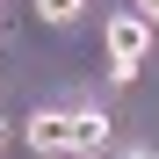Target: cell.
Returning a JSON list of instances; mask_svg holds the SVG:
<instances>
[{
	"mask_svg": "<svg viewBox=\"0 0 159 159\" xmlns=\"http://www.w3.org/2000/svg\"><path fill=\"white\" fill-rule=\"evenodd\" d=\"M101 43H109V72L116 80H138L145 51H152V22L138 7H130V15H109V22H101Z\"/></svg>",
	"mask_w": 159,
	"mask_h": 159,
	"instance_id": "cell-1",
	"label": "cell"
},
{
	"mask_svg": "<svg viewBox=\"0 0 159 159\" xmlns=\"http://www.w3.org/2000/svg\"><path fill=\"white\" fill-rule=\"evenodd\" d=\"M22 138H29V152H36V159L72 152V109H36L29 123H22Z\"/></svg>",
	"mask_w": 159,
	"mask_h": 159,
	"instance_id": "cell-2",
	"label": "cell"
},
{
	"mask_svg": "<svg viewBox=\"0 0 159 159\" xmlns=\"http://www.w3.org/2000/svg\"><path fill=\"white\" fill-rule=\"evenodd\" d=\"M109 145V116L101 109H72V152H101Z\"/></svg>",
	"mask_w": 159,
	"mask_h": 159,
	"instance_id": "cell-3",
	"label": "cell"
},
{
	"mask_svg": "<svg viewBox=\"0 0 159 159\" xmlns=\"http://www.w3.org/2000/svg\"><path fill=\"white\" fill-rule=\"evenodd\" d=\"M80 15H87V0H36V22H51V29H72Z\"/></svg>",
	"mask_w": 159,
	"mask_h": 159,
	"instance_id": "cell-4",
	"label": "cell"
},
{
	"mask_svg": "<svg viewBox=\"0 0 159 159\" xmlns=\"http://www.w3.org/2000/svg\"><path fill=\"white\" fill-rule=\"evenodd\" d=\"M138 15H145V22H152V29H159V0H138Z\"/></svg>",
	"mask_w": 159,
	"mask_h": 159,
	"instance_id": "cell-5",
	"label": "cell"
},
{
	"mask_svg": "<svg viewBox=\"0 0 159 159\" xmlns=\"http://www.w3.org/2000/svg\"><path fill=\"white\" fill-rule=\"evenodd\" d=\"M123 159H159V152H152V145H130V152H123Z\"/></svg>",
	"mask_w": 159,
	"mask_h": 159,
	"instance_id": "cell-6",
	"label": "cell"
},
{
	"mask_svg": "<svg viewBox=\"0 0 159 159\" xmlns=\"http://www.w3.org/2000/svg\"><path fill=\"white\" fill-rule=\"evenodd\" d=\"M0 138H7V116H0Z\"/></svg>",
	"mask_w": 159,
	"mask_h": 159,
	"instance_id": "cell-7",
	"label": "cell"
}]
</instances>
